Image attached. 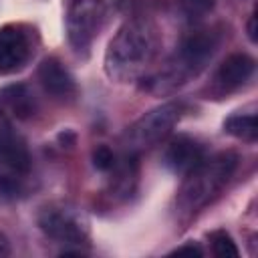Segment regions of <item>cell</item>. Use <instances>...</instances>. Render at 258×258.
<instances>
[{"mask_svg": "<svg viewBox=\"0 0 258 258\" xmlns=\"http://www.w3.org/2000/svg\"><path fill=\"white\" fill-rule=\"evenodd\" d=\"M179 4H181V10L187 14V18L198 20L214 10L216 0H179Z\"/></svg>", "mask_w": 258, "mask_h": 258, "instance_id": "e0dca14e", "label": "cell"}, {"mask_svg": "<svg viewBox=\"0 0 258 258\" xmlns=\"http://www.w3.org/2000/svg\"><path fill=\"white\" fill-rule=\"evenodd\" d=\"M220 46V34L210 28L194 30L181 38L175 52L167 58L159 73L149 79L147 89L153 93H173L194 77H198L206 64L214 58Z\"/></svg>", "mask_w": 258, "mask_h": 258, "instance_id": "3957f363", "label": "cell"}, {"mask_svg": "<svg viewBox=\"0 0 258 258\" xmlns=\"http://www.w3.org/2000/svg\"><path fill=\"white\" fill-rule=\"evenodd\" d=\"M161 34L151 18L135 16L119 26L105 50V73L115 83H135L159 54Z\"/></svg>", "mask_w": 258, "mask_h": 258, "instance_id": "6da1fadb", "label": "cell"}, {"mask_svg": "<svg viewBox=\"0 0 258 258\" xmlns=\"http://www.w3.org/2000/svg\"><path fill=\"white\" fill-rule=\"evenodd\" d=\"M183 113V107L175 101L161 103L147 113H143L135 123L127 127V131L121 137V143L125 147V153H141L143 149H149L163 141L173 127L179 123Z\"/></svg>", "mask_w": 258, "mask_h": 258, "instance_id": "5b68a950", "label": "cell"}, {"mask_svg": "<svg viewBox=\"0 0 258 258\" xmlns=\"http://www.w3.org/2000/svg\"><path fill=\"white\" fill-rule=\"evenodd\" d=\"M2 107L16 119H28L36 113V99L26 85H10L0 91V109Z\"/></svg>", "mask_w": 258, "mask_h": 258, "instance_id": "4fadbf2b", "label": "cell"}, {"mask_svg": "<svg viewBox=\"0 0 258 258\" xmlns=\"http://www.w3.org/2000/svg\"><path fill=\"white\" fill-rule=\"evenodd\" d=\"M248 38L256 42V12H252L248 18Z\"/></svg>", "mask_w": 258, "mask_h": 258, "instance_id": "ffe728a7", "label": "cell"}, {"mask_svg": "<svg viewBox=\"0 0 258 258\" xmlns=\"http://www.w3.org/2000/svg\"><path fill=\"white\" fill-rule=\"evenodd\" d=\"M256 60L246 52H234L222 60V64L216 69L212 79V91L218 95H230L238 89H242L254 75Z\"/></svg>", "mask_w": 258, "mask_h": 258, "instance_id": "ba28073f", "label": "cell"}, {"mask_svg": "<svg viewBox=\"0 0 258 258\" xmlns=\"http://www.w3.org/2000/svg\"><path fill=\"white\" fill-rule=\"evenodd\" d=\"M30 191V173L0 161V198L18 200Z\"/></svg>", "mask_w": 258, "mask_h": 258, "instance_id": "5bb4252c", "label": "cell"}, {"mask_svg": "<svg viewBox=\"0 0 258 258\" xmlns=\"http://www.w3.org/2000/svg\"><path fill=\"white\" fill-rule=\"evenodd\" d=\"M34 54V30L26 24L0 26V75L20 71Z\"/></svg>", "mask_w": 258, "mask_h": 258, "instance_id": "52a82bcc", "label": "cell"}, {"mask_svg": "<svg viewBox=\"0 0 258 258\" xmlns=\"http://www.w3.org/2000/svg\"><path fill=\"white\" fill-rule=\"evenodd\" d=\"M115 161H117V155H115V151L109 145L95 147V151H93V165L99 171H105V173L111 171V167L115 165Z\"/></svg>", "mask_w": 258, "mask_h": 258, "instance_id": "ac0fdd59", "label": "cell"}, {"mask_svg": "<svg viewBox=\"0 0 258 258\" xmlns=\"http://www.w3.org/2000/svg\"><path fill=\"white\" fill-rule=\"evenodd\" d=\"M236 167L238 155L234 151H220L210 157L206 155L191 171L183 175L175 196V214L187 220L212 204L230 183Z\"/></svg>", "mask_w": 258, "mask_h": 258, "instance_id": "7a4b0ae2", "label": "cell"}, {"mask_svg": "<svg viewBox=\"0 0 258 258\" xmlns=\"http://www.w3.org/2000/svg\"><path fill=\"white\" fill-rule=\"evenodd\" d=\"M36 224L40 232L64 246H83L91 236V222L83 208L73 202H48L38 210Z\"/></svg>", "mask_w": 258, "mask_h": 258, "instance_id": "277c9868", "label": "cell"}, {"mask_svg": "<svg viewBox=\"0 0 258 258\" xmlns=\"http://www.w3.org/2000/svg\"><path fill=\"white\" fill-rule=\"evenodd\" d=\"M224 131L240 141L254 143L258 137L256 113H234L224 121Z\"/></svg>", "mask_w": 258, "mask_h": 258, "instance_id": "9a60e30c", "label": "cell"}, {"mask_svg": "<svg viewBox=\"0 0 258 258\" xmlns=\"http://www.w3.org/2000/svg\"><path fill=\"white\" fill-rule=\"evenodd\" d=\"M206 157V147L191 135L179 133L175 137L169 139V143L163 149L161 161L163 165L177 173V175H185L187 171H191L202 159Z\"/></svg>", "mask_w": 258, "mask_h": 258, "instance_id": "9c48e42d", "label": "cell"}, {"mask_svg": "<svg viewBox=\"0 0 258 258\" xmlns=\"http://www.w3.org/2000/svg\"><path fill=\"white\" fill-rule=\"evenodd\" d=\"M38 81L42 85V89L52 97V99H58V101H71L77 97L79 89H77V81L75 77L71 75V71L54 56H48L44 58L40 64H38Z\"/></svg>", "mask_w": 258, "mask_h": 258, "instance_id": "30bf717a", "label": "cell"}, {"mask_svg": "<svg viewBox=\"0 0 258 258\" xmlns=\"http://www.w3.org/2000/svg\"><path fill=\"white\" fill-rule=\"evenodd\" d=\"M107 20L105 0H67L64 28L71 48L87 56Z\"/></svg>", "mask_w": 258, "mask_h": 258, "instance_id": "8992f818", "label": "cell"}, {"mask_svg": "<svg viewBox=\"0 0 258 258\" xmlns=\"http://www.w3.org/2000/svg\"><path fill=\"white\" fill-rule=\"evenodd\" d=\"M171 254H196V256H202L204 254V250L200 248V244H196V242H187V244H183V246H177Z\"/></svg>", "mask_w": 258, "mask_h": 258, "instance_id": "d6986e66", "label": "cell"}, {"mask_svg": "<svg viewBox=\"0 0 258 258\" xmlns=\"http://www.w3.org/2000/svg\"><path fill=\"white\" fill-rule=\"evenodd\" d=\"M8 254H10V244H8L6 236L0 234V258H4V256H8Z\"/></svg>", "mask_w": 258, "mask_h": 258, "instance_id": "44dd1931", "label": "cell"}, {"mask_svg": "<svg viewBox=\"0 0 258 258\" xmlns=\"http://www.w3.org/2000/svg\"><path fill=\"white\" fill-rule=\"evenodd\" d=\"M107 173H111V181H109L111 196L117 200L131 198L137 187V177H139V155L125 153L121 159L115 161V165Z\"/></svg>", "mask_w": 258, "mask_h": 258, "instance_id": "7c38bea8", "label": "cell"}, {"mask_svg": "<svg viewBox=\"0 0 258 258\" xmlns=\"http://www.w3.org/2000/svg\"><path fill=\"white\" fill-rule=\"evenodd\" d=\"M0 161L24 173L32 171V159H30L28 147L24 139L16 133V129L12 127V121L2 109H0Z\"/></svg>", "mask_w": 258, "mask_h": 258, "instance_id": "8fae6325", "label": "cell"}, {"mask_svg": "<svg viewBox=\"0 0 258 258\" xmlns=\"http://www.w3.org/2000/svg\"><path fill=\"white\" fill-rule=\"evenodd\" d=\"M210 246H212V252L216 256H222V258H228V256H240V250L236 246V242L232 240V236L226 232V230H216L210 234Z\"/></svg>", "mask_w": 258, "mask_h": 258, "instance_id": "2e32d148", "label": "cell"}]
</instances>
